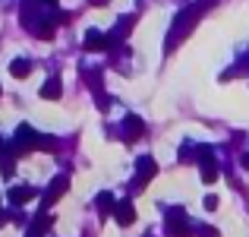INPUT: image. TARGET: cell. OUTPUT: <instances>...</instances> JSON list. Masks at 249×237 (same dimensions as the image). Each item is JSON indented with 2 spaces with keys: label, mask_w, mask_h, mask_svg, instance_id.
<instances>
[{
  "label": "cell",
  "mask_w": 249,
  "mask_h": 237,
  "mask_svg": "<svg viewBox=\"0 0 249 237\" xmlns=\"http://www.w3.org/2000/svg\"><path fill=\"white\" fill-rule=\"evenodd\" d=\"M167 231L174 237H189V228H186V215H183V209H174V212L167 215Z\"/></svg>",
  "instance_id": "obj_2"
},
{
  "label": "cell",
  "mask_w": 249,
  "mask_h": 237,
  "mask_svg": "<svg viewBox=\"0 0 249 237\" xmlns=\"http://www.w3.org/2000/svg\"><path fill=\"white\" fill-rule=\"evenodd\" d=\"M60 92H63V85H60V79H57V76H51L48 82L41 85V95L44 98H60Z\"/></svg>",
  "instance_id": "obj_8"
},
{
  "label": "cell",
  "mask_w": 249,
  "mask_h": 237,
  "mask_svg": "<svg viewBox=\"0 0 249 237\" xmlns=\"http://www.w3.org/2000/svg\"><path fill=\"white\" fill-rule=\"evenodd\" d=\"M38 142H41V136H38L32 127H19V133H16V146L19 149H35Z\"/></svg>",
  "instance_id": "obj_3"
},
{
  "label": "cell",
  "mask_w": 249,
  "mask_h": 237,
  "mask_svg": "<svg viewBox=\"0 0 249 237\" xmlns=\"http://www.w3.org/2000/svg\"><path fill=\"white\" fill-rule=\"evenodd\" d=\"M114 218H117V225L126 228V225L136 221V209L129 206V202H117V206H114Z\"/></svg>",
  "instance_id": "obj_4"
},
{
  "label": "cell",
  "mask_w": 249,
  "mask_h": 237,
  "mask_svg": "<svg viewBox=\"0 0 249 237\" xmlns=\"http://www.w3.org/2000/svg\"><path fill=\"white\" fill-rule=\"evenodd\" d=\"M114 206H117V202H114V196H110V193L98 196V212H101V215H110V212H114Z\"/></svg>",
  "instance_id": "obj_11"
},
{
  "label": "cell",
  "mask_w": 249,
  "mask_h": 237,
  "mask_svg": "<svg viewBox=\"0 0 249 237\" xmlns=\"http://www.w3.org/2000/svg\"><path fill=\"white\" fill-rule=\"evenodd\" d=\"M123 127H126V136H129V139H136V136L142 133V120H139V117H126V123H123Z\"/></svg>",
  "instance_id": "obj_12"
},
{
  "label": "cell",
  "mask_w": 249,
  "mask_h": 237,
  "mask_svg": "<svg viewBox=\"0 0 249 237\" xmlns=\"http://www.w3.org/2000/svg\"><path fill=\"white\" fill-rule=\"evenodd\" d=\"M110 44V35H104V32H98V29H91L89 35H85V48L89 51H104Z\"/></svg>",
  "instance_id": "obj_5"
},
{
  "label": "cell",
  "mask_w": 249,
  "mask_h": 237,
  "mask_svg": "<svg viewBox=\"0 0 249 237\" xmlns=\"http://www.w3.org/2000/svg\"><path fill=\"white\" fill-rule=\"evenodd\" d=\"M41 3H44V6H57V0H41Z\"/></svg>",
  "instance_id": "obj_14"
},
{
  "label": "cell",
  "mask_w": 249,
  "mask_h": 237,
  "mask_svg": "<svg viewBox=\"0 0 249 237\" xmlns=\"http://www.w3.org/2000/svg\"><path fill=\"white\" fill-rule=\"evenodd\" d=\"M63 190H67V177H57V183H51V187H48V199H44V206H51Z\"/></svg>",
  "instance_id": "obj_10"
},
{
  "label": "cell",
  "mask_w": 249,
  "mask_h": 237,
  "mask_svg": "<svg viewBox=\"0 0 249 237\" xmlns=\"http://www.w3.org/2000/svg\"><path fill=\"white\" fill-rule=\"evenodd\" d=\"M155 171H158V168H155L152 158H139V187H142V183H145L148 177L155 174Z\"/></svg>",
  "instance_id": "obj_9"
},
{
  "label": "cell",
  "mask_w": 249,
  "mask_h": 237,
  "mask_svg": "<svg viewBox=\"0 0 249 237\" xmlns=\"http://www.w3.org/2000/svg\"><path fill=\"white\" fill-rule=\"evenodd\" d=\"M35 199V190L32 187H13L10 190V202L13 206H25V202H32Z\"/></svg>",
  "instance_id": "obj_6"
},
{
  "label": "cell",
  "mask_w": 249,
  "mask_h": 237,
  "mask_svg": "<svg viewBox=\"0 0 249 237\" xmlns=\"http://www.w3.org/2000/svg\"><path fill=\"white\" fill-rule=\"evenodd\" d=\"M91 3H95V6H104V3H107V0H91Z\"/></svg>",
  "instance_id": "obj_15"
},
{
  "label": "cell",
  "mask_w": 249,
  "mask_h": 237,
  "mask_svg": "<svg viewBox=\"0 0 249 237\" xmlns=\"http://www.w3.org/2000/svg\"><path fill=\"white\" fill-rule=\"evenodd\" d=\"M205 13V3H196V6H189V10H183V16H177V22H174V32H170V38H167V48H174L177 44V38H183L189 29H193V22Z\"/></svg>",
  "instance_id": "obj_1"
},
{
  "label": "cell",
  "mask_w": 249,
  "mask_h": 237,
  "mask_svg": "<svg viewBox=\"0 0 249 237\" xmlns=\"http://www.w3.org/2000/svg\"><path fill=\"white\" fill-rule=\"evenodd\" d=\"M202 237H218V231L214 228H202Z\"/></svg>",
  "instance_id": "obj_13"
},
{
  "label": "cell",
  "mask_w": 249,
  "mask_h": 237,
  "mask_svg": "<svg viewBox=\"0 0 249 237\" xmlns=\"http://www.w3.org/2000/svg\"><path fill=\"white\" fill-rule=\"evenodd\" d=\"M10 73H13V76H16V79H25V76H29V73H32V63H29V60H25V57H16V60H13V63H10Z\"/></svg>",
  "instance_id": "obj_7"
}]
</instances>
